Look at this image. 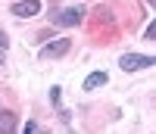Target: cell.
<instances>
[{
	"label": "cell",
	"mask_w": 156,
	"mask_h": 134,
	"mask_svg": "<svg viewBox=\"0 0 156 134\" xmlns=\"http://www.w3.org/2000/svg\"><path fill=\"white\" fill-rule=\"evenodd\" d=\"M119 65L125 72H137V69H150V65H156L153 56H140V53H125V56L119 59Z\"/></svg>",
	"instance_id": "obj_1"
},
{
	"label": "cell",
	"mask_w": 156,
	"mask_h": 134,
	"mask_svg": "<svg viewBox=\"0 0 156 134\" xmlns=\"http://www.w3.org/2000/svg\"><path fill=\"white\" fill-rule=\"evenodd\" d=\"M81 19H84V6H69V9L53 12L56 25H81Z\"/></svg>",
	"instance_id": "obj_2"
},
{
	"label": "cell",
	"mask_w": 156,
	"mask_h": 134,
	"mask_svg": "<svg viewBox=\"0 0 156 134\" xmlns=\"http://www.w3.org/2000/svg\"><path fill=\"white\" fill-rule=\"evenodd\" d=\"M69 37H59V41H53V44H47L44 50H41V59H56V56H62V53H69Z\"/></svg>",
	"instance_id": "obj_3"
},
{
	"label": "cell",
	"mask_w": 156,
	"mask_h": 134,
	"mask_svg": "<svg viewBox=\"0 0 156 134\" xmlns=\"http://www.w3.org/2000/svg\"><path fill=\"white\" fill-rule=\"evenodd\" d=\"M41 12V3L37 0H22V3L12 6V16H19V19H28V16H37Z\"/></svg>",
	"instance_id": "obj_4"
},
{
	"label": "cell",
	"mask_w": 156,
	"mask_h": 134,
	"mask_svg": "<svg viewBox=\"0 0 156 134\" xmlns=\"http://www.w3.org/2000/svg\"><path fill=\"white\" fill-rule=\"evenodd\" d=\"M106 84V72H90L84 78V90H94V87H103Z\"/></svg>",
	"instance_id": "obj_5"
},
{
	"label": "cell",
	"mask_w": 156,
	"mask_h": 134,
	"mask_svg": "<svg viewBox=\"0 0 156 134\" xmlns=\"http://www.w3.org/2000/svg\"><path fill=\"white\" fill-rule=\"evenodd\" d=\"M12 131H16V115L0 112V134H12Z\"/></svg>",
	"instance_id": "obj_6"
},
{
	"label": "cell",
	"mask_w": 156,
	"mask_h": 134,
	"mask_svg": "<svg viewBox=\"0 0 156 134\" xmlns=\"http://www.w3.org/2000/svg\"><path fill=\"white\" fill-rule=\"evenodd\" d=\"M3 56H6V34L0 31V62H3Z\"/></svg>",
	"instance_id": "obj_7"
},
{
	"label": "cell",
	"mask_w": 156,
	"mask_h": 134,
	"mask_svg": "<svg viewBox=\"0 0 156 134\" xmlns=\"http://www.w3.org/2000/svg\"><path fill=\"white\" fill-rule=\"evenodd\" d=\"M147 3H156V0H147Z\"/></svg>",
	"instance_id": "obj_8"
}]
</instances>
